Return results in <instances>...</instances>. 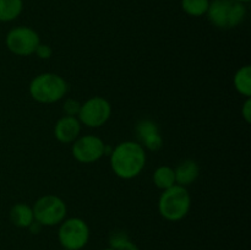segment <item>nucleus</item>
Wrapping results in <instances>:
<instances>
[{"instance_id": "1", "label": "nucleus", "mask_w": 251, "mask_h": 250, "mask_svg": "<svg viewBox=\"0 0 251 250\" xmlns=\"http://www.w3.org/2000/svg\"><path fill=\"white\" fill-rule=\"evenodd\" d=\"M110 167L119 178L134 179L144 171L146 164V151L136 141H123L113 147L109 156Z\"/></svg>"}, {"instance_id": "2", "label": "nucleus", "mask_w": 251, "mask_h": 250, "mask_svg": "<svg viewBox=\"0 0 251 250\" xmlns=\"http://www.w3.org/2000/svg\"><path fill=\"white\" fill-rule=\"evenodd\" d=\"M191 208V196L184 186L173 185L163 190L158 200V212L169 222H178L188 216Z\"/></svg>"}, {"instance_id": "3", "label": "nucleus", "mask_w": 251, "mask_h": 250, "mask_svg": "<svg viewBox=\"0 0 251 250\" xmlns=\"http://www.w3.org/2000/svg\"><path fill=\"white\" fill-rule=\"evenodd\" d=\"M206 16L217 28L232 29L244 21L247 7L237 0H212Z\"/></svg>"}, {"instance_id": "4", "label": "nucleus", "mask_w": 251, "mask_h": 250, "mask_svg": "<svg viewBox=\"0 0 251 250\" xmlns=\"http://www.w3.org/2000/svg\"><path fill=\"white\" fill-rule=\"evenodd\" d=\"M68 92V83L60 75L43 73L37 75L29 83V95L36 102L51 104L63 100Z\"/></svg>"}, {"instance_id": "5", "label": "nucleus", "mask_w": 251, "mask_h": 250, "mask_svg": "<svg viewBox=\"0 0 251 250\" xmlns=\"http://www.w3.org/2000/svg\"><path fill=\"white\" fill-rule=\"evenodd\" d=\"M34 220L43 227H54L63 222L68 215L65 201L56 195L41 196L32 206Z\"/></svg>"}, {"instance_id": "6", "label": "nucleus", "mask_w": 251, "mask_h": 250, "mask_svg": "<svg viewBox=\"0 0 251 250\" xmlns=\"http://www.w3.org/2000/svg\"><path fill=\"white\" fill-rule=\"evenodd\" d=\"M58 239L64 249L81 250L88 244L90 227L80 217L65 218L59 225Z\"/></svg>"}, {"instance_id": "7", "label": "nucleus", "mask_w": 251, "mask_h": 250, "mask_svg": "<svg viewBox=\"0 0 251 250\" xmlns=\"http://www.w3.org/2000/svg\"><path fill=\"white\" fill-rule=\"evenodd\" d=\"M6 47L17 56H28L34 54L41 43L39 34L27 26H17L10 29L6 36Z\"/></svg>"}, {"instance_id": "8", "label": "nucleus", "mask_w": 251, "mask_h": 250, "mask_svg": "<svg viewBox=\"0 0 251 250\" xmlns=\"http://www.w3.org/2000/svg\"><path fill=\"white\" fill-rule=\"evenodd\" d=\"M112 115V105L105 98L95 96L81 103L78 120L88 127H100L109 120Z\"/></svg>"}, {"instance_id": "9", "label": "nucleus", "mask_w": 251, "mask_h": 250, "mask_svg": "<svg viewBox=\"0 0 251 250\" xmlns=\"http://www.w3.org/2000/svg\"><path fill=\"white\" fill-rule=\"evenodd\" d=\"M105 144L100 137L96 135H85L78 136L73 142L71 152L74 158L80 163H95L104 156Z\"/></svg>"}, {"instance_id": "10", "label": "nucleus", "mask_w": 251, "mask_h": 250, "mask_svg": "<svg viewBox=\"0 0 251 250\" xmlns=\"http://www.w3.org/2000/svg\"><path fill=\"white\" fill-rule=\"evenodd\" d=\"M81 132V123L78 118L64 115L54 126V136L59 142L63 144H73Z\"/></svg>"}, {"instance_id": "11", "label": "nucleus", "mask_w": 251, "mask_h": 250, "mask_svg": "<svg viewBox=\"0 0 251 250\" xmlns=\"http://www.w3.org/2000/svg\"><path fill=\"white\" fill-rule=\"evenodd\" d=\"M174 174H176V184L186 188L199 178L200 167H199L198 162L194 159H185V161L180 162L178 167L174 169Z\"/></svg>"}, {"instance_id": "12", "label": "nucleus", "mask_w": 251, "mask_h": 250, "mask_svg": "<svg viewBox=\"0 0 251 250\" xmlns=\"http://www.w3.org/2000/svg\"><path fill=\"white\" fill-rule=\"evenodd\" d=\"M10 220L16 227L28 228V225L34 221L33 210L31 206L24 202L16 203L10 210Z\"/></svg>"}, {"instance_id": "13", "label": "nucleus", "mask_w": 251, "mask_h": 250, "mask_svg": "<svg viewBox=\"0 0 251 250\" xmlns=\"http://www.w3.org/2000/svg\"><path fill=\"white\" fill-rule=\"evenodd\" d=\"M235 90L245 98L251 97V66L244 65L238 69L233 78Z\"/></svg>"}, {"instance_id": "14", "label": "nucleus", "mask_w": 251, "mask_h": 250, "mask_svg": "<svg viewBox=\"0 0 251 250\" xmlns=\"http://www.w3.org/2000/svg\"><path fill=\"white\" fill-rule=\"evenodd\" d=\"M24 0H0V22H11L21 15Z\"/></svg>"}, {"instance_id": "15", "label": "nucleus", "mask_w": 251, "mask_h": 250, "mask_svg": "<svg viewBox=\"0 0 251 250\" xmlns=\"http://www.w3.org/2000/svg\"><path fill=\"white\" fill-rule=\"evenodd\" d=\"M153 183L161 190H167V189L172 188L176 185V174H174V169L169 166H161L154 171Z\"/></svg>"}, {"instance_id": "16", "label": "nucleus", "mask_w": 251, "mask_h": 250, "mask_svg": "<svg viewBox=\"0 0 251 250\" xmlns=\"http://www.w3.org/2000/svg\"><path fill=\"white\" fill-rule=\"evenodd\" d=\"M109 248L114 250H140L124 230H114L110 233Z\"/></svg>"}, {"instance_id": "17", "label": "nucleus", "mask_w": 251, "mask_h": 250, "mask_svg": "<svg viewBox=\"0 0 251 250\" xmlns=\"http://www.w3.org/2000/svg\"><path fill=\"white\" fill-rule=\"evenodd\" d=\"M210 0H181V9L186 15L201 17L207 14Z\"/></svg>"}, {"instance_id": "18", "label": "nucleus", "mask_w": 251, "mask_h": 250, "mask_svg": "<svg viewBox=\"0 0 251 250\" xmlns=\"http://www.w3.org/2000/svg\"><path fill=\"white\" fill-rule=\"evenodd\" d=\"M159 132V127L157 125L156 122L151 119H142L137 123L136 125V134L139 137L140 141H142L144 139H146L147 136L152 134H156Z\"/></svg>"}, {"instance_id": "19", "label": "nucleus", "mask_w": 251, "mask_h": 250, "mask_svg": "<svg viewBox=\"0 0 251 250\" xmlns=\"http://www.w3.org/2000/svg\"><path fill=\"white\" fill-rule=\"evenodd\" d=\"M80 108L81 103L78 100H74V98H68L63 104L64 113H65V115H69V117H76V115H78Z\"/></svg>"}, {"instance_id": "20", "label": "nucleus", "mask_w": 251, "mask_h": 250, "mask_svg": "<svg viewBox=\"0 0 251 250\" xmlns=\"http://www.w3.org/2000/svg\"><path fill=\"white\" fill-rule=\"evenodd\" d=\"M34 54H36L39 59L47 60V59L50 58L51 54H53V49H51L50 46H48V44L39 43L38 47H37L36 51H34Z\"/></svg>"}, {"instance_id": "21", "label": "nucleus", "mask_w": 251, "mask_h": 250, "mask_svg": "<svg viewBox=\"0 0 251 250\" xmlns=\"http://www.w3.org/2000/svg\"><path fill=\"white\" fill-rule=\"evenodd\" d=\"M242 115H243V118H244L245 122H247L248 124H250L251 123V100H250V97L247 98L244 102V104H243Z\"/></svg>"}, {"instance_id": "22", "label": "nucleus", "mask_w": 251, "mask_h": 250, "mask_svg": "<svg viewBox=\"0 0 251 250\" xmlns=\"http://www.w3.org/2000/svg\"><path fill=\"white\" fill-rule=\"evenodd\" d=\"M42 228H43V225L34 220L33 222L28 225V228H27V229H28L29 233H32V234H38V233L42 232Z\"/></svg>"}, {"instance_id": "23", "label": "nucleus", "mask_w": 251, "mask_h": 250, "mask_svg": "<svg viewBox=\"0 0 251 250\" xmlns=\"http://www.w3.org/2000/svg\"><path fill=\"white\" fill-rule=\"evenodd\" d=\"M237 1L242 2V4H248V2H250V0H237Z\"/></svg>"}, {"instance_id": "24", "label": "nucleus", "mask_w": 251, "mask_h": 250, "mask_svg": "<svg viewBox=\"0 0 251 250\" xmlns=\"http://www.w3.org/2000/svg\"><path fill=\"white\" fill-rule=\"evenodd\" d=\"M102 250H114V249H112V248L108 247V248H104V249H102Z\"/></svg>"}, {"instance_id": "25", "label": "nucleus", "mask_w": 251, "mask_h": 250, "mask_svg": "<svg viewBox=\"0 0 251 250\" xmlns=\"http://www.w3.org/2000/svg\"><path fill=\"white\" fill-rule=\"evenodd\" d=\"M63 250H68V249H64V248H63Z\"/></svg>"}]
</instances>
